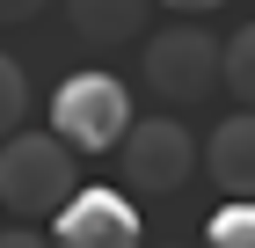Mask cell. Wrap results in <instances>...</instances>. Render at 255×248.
<instances>
[{
    "instance_id": "9c48e42d",
    "label": "cell",
    "mask_w": 255,
    "mask_h": 248,
    "mask_svg": "<svg viewBox=\"0 0 255 248\" xmlns=\"http://www.w3.org/2000/svg\"><path fill=\"white\" fill-rule=\"evenodd\" d=\"M204 248H255V197H219L204 219Z\"/></svg>"
},
{
    "instance_id": "3957f363",
    "label": "cell",
    "mask_w": 255,
    "mask_h": 248,
    "mask_svg": "<svg viewBox=\"0 0 255 248\" xmlns=\"http://www.w3.org/2000/svg\"><path fill=\"white\" fill-rule=\"evenodd\" d=\"M138 73H146V95L160 110H190V102H204L219 88V37L197 29V22H175V29L146 37Z\"/></svg>"
},
{
    "instance_id": "52a82bcc",
    "label": "cell",
    "mask_w": 255,
    "mask_h": 248,
    "mask_svg": "<svg viewBox=\"0 0 255 248\" xmlns=\"http://www.w3.org/2000/svg\"><path fill=\"white\" fill-rule=\"evenodd\" d=\"M146 7L153 0H66V22L88 44H124V37L146 29Z\"/></svg>"
},
{
    "instance_id": "7c38bea8",
    "label": "cell",
    "mask_w": 255,
    "mask_h": 248,
    "mask_svg": "<svg viewBox=\"0 0 255 248\" xmlns=\"http://www.w3.org/2000/svg\"><path fill=\"white\" fill-rule=\"evenodd\" d=\"M0 248H51V241H44L37 227H7V234H0Z\"/></svg>"
},
{
    "instance_id": "30bf717a",
    "label": "cell",
    "mask_w": 255,
    "mask_h": 248,
    "mask_svg": "<svg viewBox=\"0 0 255 248\" xmlns=\"http://www.w3.org/2000/svg\"><path fill=\"white\" fill-rule=\"evenodd\" d=\"M22 117H29V73H22V66H15V58H7V51H0V139H7V132H15V124H22Z\"/></svg>"
},
{
    "instance_id": "7a4b0ae2",
    "label": "cell",
    "mask_w": 255,
    "mask_h": 248,
    "mask_svg": "<svg viewBox=\"0 0 255 248\" xmlns=\"http://www.w3.org/2000/svg\"><path fill=\"white\" fill-rule=\"evenodd\" d=\"M131 124V88L117 73H102V66H80V73L59 80V95H51V132L66 139L73 153H110Z\"/></svg>"
},
{
    "instance_id": "6da1fadb",
    "label": "cell",
    "mask_w": 255,
    "mask_h": 248,
    "mask_svg": "<svg viewBox=\"0 0 255 248\" xmlns=\"http://www.w3.org/2000/svg\"><path fill=\"white\" fill-rule=\"evenodd\" d=\"M80 190V153L59 132H7L0 139V205L22 219H51L66 197Z\"/></svg>"
},
{
    "instance_id": "277c9868",
    "label": "cell",
    "mask_w": 255,
    "mask_h": 248,
    "mask_svg": "<svg viewBox=\"0 0 255 248\" xmlns=\"http://www.w3.org/2000/svg\"><path fill=\"white\" fill-rule=\"evenodd\" d=\"M117 153H124L131 197H175L197 175V139H190L182 117H131L124 139H117Z\"/></svg>"
},
{
    "instance_id": "8fae6325",
    "label": "cell",
    "mask_w": 255,
    "mask_h": 248,
    "mask_svg": "<svg viewBox=\"0 0 255 248\" xmlns=\"http://www.w3.org/2000/svg\"><path fill=\"white\" fill-rule=\"evenodd\" d=\"M44 7H51V0H0V29H7V22H37Z\"/></svg>"
},
{
    "instance_id": "5b68a950",
    "label": "cell",
    "mask_w": 255,
    "mask_h": 248,
    "mask_svg": "<svg viewBox=\"0 0 255 248\" xmlns=\"http://www.w3.org/2000/svg\"><path fill=\"white\" fill-rule=\"evenodd\" d=\"M51 248H138V205L124 190H88L80 183L51 212Z\"/></svg>"
},
{
    "instance_id": "ba28073f",
    "label": "cell",
    "mask_w": 255,
    "mask_h": 248,
    "mask_svg": "<svg viewBox=\"0 0 255 248\" xmlns=\"http://www.w3.org/2000/svg\"><path fill=\"white\" fill-rule=\"evenodd\" d=\"M219 80L234 88L241 110H255V22H241L234 44H219Z\"/></svg>"
},
{
    "instance_id": "8992f818",
    "label": "cell",
    "mask_w": 255,
    "mask_h": 248,
    "mask_svg": "<svg viewBox=\"0 0 255 248\" xmlns=\"http://www.w3.org/2000/svg\"><path fill=\"white\" fill-rule=\"evenodd\" d=\"M204 175L219 183V197H255V110L219 117V132L204 139Z\"/></svg>"
},
{
    "instance_id": "4fadbf2b",
    "label": "cell",
    "mask_w": 255,
    "mask_h": 248,
    "mask_svg": "<svg viewBox=\"0 0 255 248\" xmlns=\"http://www.w3.org/2000/svg\"><path fill=\"white\" fill-rule=\"evenodd\" d=\"M168 7H182V15H204V7H226V0H168Z\"/></svg>"
}]
</instances>
